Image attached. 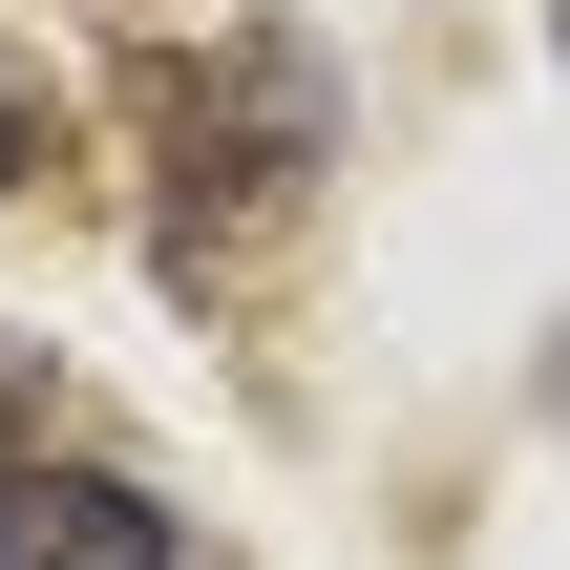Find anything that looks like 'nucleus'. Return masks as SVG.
<instances>
[{
  "instance_id": "1",
  "label": "nucleus",
  "mask_w": 570,
  "mask_h": 570,
  "mask_svg": "<svg viewBox=\"0 0 570 570\" xmlns=\"http://www.w3.org/2000/svg\"><path fill=\"white\" fill-rule=\"evenodd\" d=\"M148 106H169V190H190V254H212L233 212H275V190H296V169L338 148V106H317V63H296V42H233V63H169Z\"/></svg>"
},
{
  "instance_id": "2",
  "label": "nucleus",
  "mask_w": 570,
  "mask_h": 570,
  "mask_svg": "<svg viewBox=\"0 0 570 570\" xmlns=\"http://www.w3.org/2000/svg\"><path fill=\"white\" fill-rule=\"evenodd\" d=\"M0 570H169V508L106 465H0Z\"/></svg>"
},
{
  "instance_id": "3",
  "label": "nucleus",
  "mask_w": 570,
  "mask_h": 570,
  "mask_svg": "<svg viewBox=\"0 0 570 570\" xmlns=\"http://www.w3.org/2000/svg\"><path fill=\"white\" fill-rule=\"evenodd\" d=\"M42 148H63V85H42V63H21V42H0V190H21V169H42Z\"/></svg>"
},
{
  "instance_id": "4",
  "label": "nucleus",
  "mask_w": 570,
  "mask_h": 570,
  "mask_svg": "<svg viewBox=\"0 0 570 570\" xmlns=\"http://www.w3.org/2000/svg\"><path fill=\"white\" fill-rule=\"evenodd\" d=\"M21 402H42V360H21V338H0V423H21Z\"/></svg>"
},
{
  "instance_id": "5",
  "label": "nucleus",
  "mask_w": 570,
  "mask_h": 570,
  "mask_svg": "<svg viewBox=\"0 0 570 570\" xmlns=\"http://www.w3.org/2000/svg\"><path fill=\"white\" fill-rule=\"evenodd\" d=\"M550 42H570V0H550Z\"/></svg>"
}]
</instances>
